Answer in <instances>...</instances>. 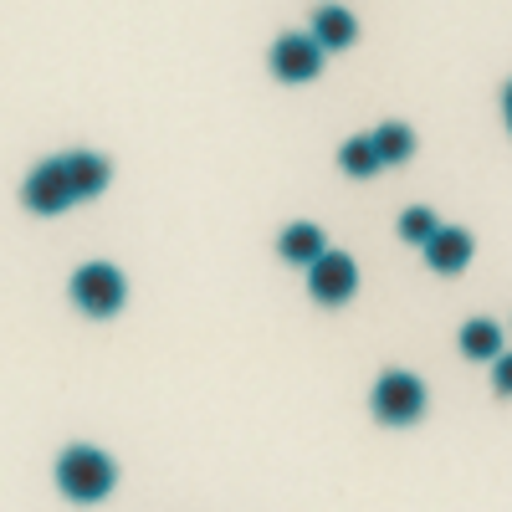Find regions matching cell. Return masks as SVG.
Masks as SVG:
<instances>
[{"label":"cell","mask_w":512,"mask_h":512,"mask_svg":"<svg viewBox=\"0 0 512 512\" xmlns=\"http://www.w3.org/2000/svg\"><path fill=\"white\" fill-rule=\"evenodd\" d=\"M113 180V169L103 154H88V149H72V154H52L47 164H36L26 175V210H36V216H62L67 205H82L103 195Z\"/></svg>","instance_id":"obj_1"},{"label":"cell","mask_w":512,"mask_h":512,"mask_svg":"<svg viewBox=\"0 0 512 512\" xmlns=\"http://www.w3.org/2000/svg\"><path fill=\"white\" fill-rule=\"evenodd\" d=\"M57 487L72 502H103L118 487V466L98 446H67L57 456Z\"/></svg>","instance_id":"obj_2"},{"label":"cell","mask_w":512,"mask_h":512,"mask_svg":"<svg viewBox=\"0 0 512 512\" xmlns=\"http://www.w3.org/2000/svg\"><path fill=\"white\" fill-rule=\"evenodd\" d=\"M425 400H431L425 395V379L410 369H384L374 379V395H369L374 420H384V425H415L425 415Z\"/></svg>","instance_id":"obj_3"},{"label":"cell","mask_w":512,"mask_h":512,"mask_svg":"<svg viewBox=\"0 0 512 512\" xmlns=\"http://www.w3.org/2000/svg\"><path fill=\"white\" fill-rule=\"evenodd\" d=\"M128 297V282L113 262H88L72 272V303L88 313V318H113Z\"/></svg>","instance_id":"obj_4"},{"label":"cell","mask_w":512,"mask_h":512,"mask_svg":"<svg viewBox=\"0 0 512 512\" xmlns=\"http://www.w3.org/2000/svg\"><path fill=\"white\" fill-rule=\"evenodd\" d=\"M308 292L318 297L323 308H344L349 297L359 292V262L349 251H323L318 262L308 267Z\"/></svg>","instance_id":"obj_5"},{"label":"cell","mask_w":512,"mask_h":512,"mask_svg":"<svg viewBox=\"0 0 512 512\" xmlns=\"http://www.w3.org/2000/svg\"><path fill=\"white\" fill-rule=\"evenodd\" d=\"M272 72H277V82H313V77L323 72V47H318L313 36H303V31L277 36Z\"/></svg>","instance_id":"obj_6"},{"label":"cell","mask_w":512,"mask_h":512,"mask_svg":"<svg viewBox=\"0 0 512 512\" xmlns=\"http://www.w3.org/2000/svg\"><path fill=\"white\" fill-rule=\"evenodd\" d=\"M472 251H477L472 231H461V226H441L431 241H425V267L441 272V277H456V272H466Z\"/></svg>","instance_id":"obj_7"},{"label":"cell","mask_w":512,"mask_h":512,"mask_svg":"<svg viewBox=\"0 0 512 512\" xmlns=\"http://www.w3.org/2000/svg\"><path fill=\"white\" fill-rule=\"evenodd\" d=\"M354 36H359L354 11H344V6H318V11H313V41H318L323 52H344V47H354Z\"/></svg>","instance_id":"obj_8"},{"label":"cell","mask_w":512,"mask_h":512,"mask_svg":"<svg viewBox=\"0 0 512 512\" xmlns=\"http://www.w3.org/2000/svg\"><path fill=\"white\" fill-rule=\"evenodd\" d=\"M277 251L287 256L292 267H313L318 256L328 251V236H323V226H313V221H292V226L277 236Z\"/></svg>","instance_id":"obj_9"},{"label":"cell","mask_w":512,"mask_h":512,"mask_svg":"<svg viewBox=\"0 0 512 512\" xmlns=\"http://www.w3.org/2000/svg\"><path fill=\"white\" fill-rule=\"evenodd\" d=\"M456 344H461V354L466 359H487V364H497L502 359V328L492 323V318H466L461 323V333H456Z\"/></svg>","instance_id":"obj_10"},{"label":"cell","mask_w":512,"mask_h":512,"mask_svg":"<svg viewBox=\"0 0 512 512\" xmlns=\"http://www.w3.org/2000/svg\"><path fill=\"white\" fill-rule=\"evenodd\" d=\"M338 164H344V175H354V180H369V175H379V169H384V159H379V149H374V134L344 139V149H338Z\"/></svg>","instance_id":"obj_11"},{"label":"cell","mask_w":512,"mask_h":512,"mask_svg":"<svg viewBox=\"0 0 512 512\" xmlns=\"http://www.w3.org/2000/svg\"><path fill=\"white\" fill-rule=\"evenodd\" d=\"M374 149H379L384 164H405V159L415 154V134H410L405 123L390 118V123H379V128H374Z\"/></svg>","instance_id":"obj_12"},{"label":"cell","mask_w":512,"mask_h":512,"mask_svg":"<svg viewBox=\"0 0 512 512\" xmlns=\"http://www.w3.org/2000/svg\"><path fill=\"white\" fill-rule=\"evenodd\" d=\"M441 231V221H436V210H425V205H410V210H400V241H415V246H425Z\"/></svg>","instance_id":"obj_13"},{"label":"cell","mask_w":512,"mask_h":512,"mask_svg":"<svg viewBox=\"0 0 512 512\" xmlns=\"http://www.w3.org/2000/svg\"><path fill=\"white\" fill-rule=\"evenodd\" d=\"M492 390L512 400V354H502V359L492 364Z\"/></svg>","instance_id":"obj_14"},{"label":"cell","mask_w":512,"mask_h":512,"mask_svg":"<svg viewBox=\"0 0 512 512\" xmlns=\"http://www.w3.org/2000/svg\"><path fill=\"white\" fill-rule=\"evenodd\" d=\"M502 113H507V128H512V82L502 88Z\"/></svg>","instance_id":"obj_15"}]
</instances>
